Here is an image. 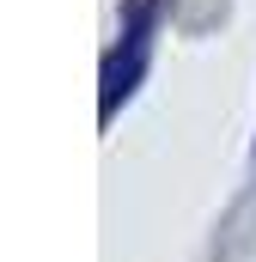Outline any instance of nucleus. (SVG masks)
Wrapping results in <instances>:
<instances>
[{"instance_id": "nucleus-1", "label": "nucleus", "mask_w": 256, "mask_h": 262, "mask_svg": "<svg viewBox=\"0 0 256 262\" xmlns=\"http://www.w3.org/2000/svg\"><path fill=\"white\" fill-rule=\"evenodd\" d=\"M153 25H159V0H140V6L128 12V25H122V43H116L110 61H104V116L140 85L146 55H153Z\"/></svg>"}]
</instances>
